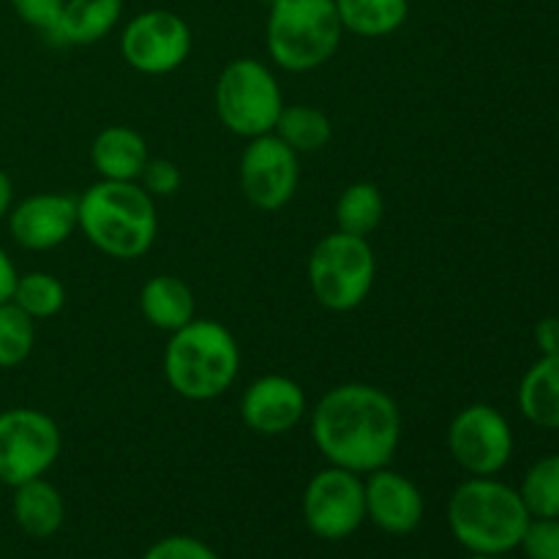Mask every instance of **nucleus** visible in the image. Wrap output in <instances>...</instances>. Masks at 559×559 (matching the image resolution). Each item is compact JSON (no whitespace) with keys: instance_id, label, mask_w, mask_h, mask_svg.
Segmentation results:
<instances>
[{"instance_id":"f257e3e1","label":"nucleus","mask_w":559,"mask_h":559,"mask_svg":"<svg viewBox=\"0 0 559 559\" xmlns=\"http://www.w3.org/2000/svg\"><path fill=\"white\" fill-rule=\"evenodd\" d=\"M311 440L333 467L369 475L391 464L402 440V413L380 388L336 385L311 409Z\"/></svg>"},{"instance_id":"f03ea898","label":"nucleus","mask_w":559,"mask_h":559,"mask_svg":"<svg viewBox=\"0 0 559 559\" xmlns=\"http://www.w3.org/2000/svg\"><path fill=\"white\" fill-rule=\"evenodd\" d=\"M76 213L82 235L115 260H136L156 240V200L136 180H98L76 197Z\"/></svg>"},{"instance_id":"7ed1b4c3","label":"nucleus","mask_w":559,"mask_h":559,"mask_svg":"<svg viewBox=\"0 0 559 559\" xmlns=\"http://www.w3.org/2000/svg\"><path fill=\"white\" fill-rule=\"evenodd\" d=\"M530 511L513 486L491 478H469L448 502V524L464 549L473 555L502 557L519 549Z\"/></svg>"},{"instance_id":"20e7f679","label":"nucleus","mask_w":559,"mask_h":559,"mask_svg":"<svg viewBox=\"0 0 559 559\" xmlns=\"http://www.w3.org/2000/svg\"><path fill=\"white\" fill-rule=\"evenodd\" d=\"M238 371L240 347L222 322L191 320L173 333L164 349V377L169 388L189 402L224 396Z\"/></svg>"},{"instance_id":"39448f33","label":"nucleus","mask_w":559,"mask_h":559,"mask_svg":"<svg viewBox=\"0 0 559 559\" xmlns=\"http://www.w3.org/2000/svg\"><path fill=\"white\" fill-rule=\"evenodd\" d=\"M344 27L333 0H273L265 44L273 63L293 74L314 71L336 55Z\"/></svg>"},{"instance_id":"423d86ee","label":"nucleus","mask_w":559,"mask_h":559,"mask_svg":"<svg viewBox=\"0 0 559 559\" xmlns=\"http://www.w3.org/2000/svg\"><path fill=\"white\" fill-rule=\"evenodd\" d=\"M377 260L369 240L347 233H331L309 257V284L317 304L328 311H353L374 287Z\"/></svg>"},{"instance_id":"0eeeda50","label":"nucleus","mask_w":559,"mask_h":559,"mask_svg":"<svg viewBox=\"0 0 559 559\" xmlns=\"http://www.w3.org/2000/svg\"><path fill=\"white\" fill-rule=\"evenodd\" d=\"M213 102L222 123L246 140L273 134L284 109L276 76L254 58H238L224 66L213 91Z\"/></svg>"},{"instance_id":"6e6552de","label":"nucleus","mask_w":559,"mask_h":559,"mask_svg":"<svg viewBox=\"0 0 559 559\" xmlns=\"http://www.w3.org/2000/svg\"><path fill=\"white\" fill-rule=\"evenodd\" d=\"M63 451L58 424L41 409L11 407L0 413V484L22 486L44 478Z\"/></svg>"},{"instance_id":"1a4fd4ad","label":"nucleus","mask_w":559,"mask_h":559,"mask_svg":"<svg viewBox=\"0 0 559 559\" xmlns=\"http://www.w3.org/2000/svg\"><path fill=\"white\" fill-rule=\"evenodd\" d=\"M513 429L491 404H469L459 409L448 426V451L464 473L491 478L502 473L513 456Z\"/></svg>"},{"instance_id":"9d476101","label":"nucleus","mask_w":559,"mask_h":559,"mask_svg":"<svg viewBox=\"0 0 559 559\" xmlns=\"http://www.w3.org/2000/svg\"><path fill=\"white\" fill-rule=\"evenodd\" d=\"M191 41V27L183 16L167 9H151L126 22L120 52L140 74L162 76L189 60Z\"/></svg>"},{"instance_id":"9b49d317","label":"nucleus","mask_w":559,"mask_h":559,"mask_svg":"<svg viewBox=\"0 0 559 559\" xmlns=\"http://www.w3.org/2000/svg\"><path fill=\"white\" fill-rule=\"evenodd\" d=\"M304 519L322 540H344L366 522V489L358 473L344 467L320 469L304 495Z\"/></svg>"},{"instance_id":"f8f14e48","label":"nucleus","mask_w":559,"mask_h":559,"mask_svg":"<svg viewBox=\"0 0 559 559\" xmlns=\"http://www.w3.org/2000/svg\"><path fill=\"white\" fill-rule=\"evenodd\" d=\"M293 147L276 134L249 140L240 156V189L246 200L260 211H282L300 183V162Z\"/></svg>"},{"instance_id":"ddd939ff","label":"nucleus","mask_w":559,"mask_h":559,"mask_svg":"<svg viewBox=\"0 0 559 559\" xmlns=\"http://www.w3.org/2000/svg\"><path fill=\"white\" fill-rule=\"evenodd\" d=\"M11 238L27 251H49L71 238L80 229L76 197L71 194H33L11 207L9 213Z\"/></svg>"},{"instance_id":"4468645a","label":"nucleus","mask_w":559,"mask_h":559,"mask_svg":"<svg viewBox=\"0 0 559 559\" xmlns=\"http://www.w3.org/2000/svg\"><path fill=\"white\" fill-rule=\"evenodd\" d=\"M306 415V393L293 377L265 374L246 388L240 418L254 435L278 437L293 431Z\"/></svg>"},{"instance_id":"2eb2a0df","label":"nucleus","mask_w":559,"mask_h":559,"mask_svg":"<svg viewBox=\"0 0 559 559\" xmlns=\"http://www.w3.org/2000/svg\"><path fill=\"white\" fill-rule=\"evenodd\" d=\"M366 519L388 535H409L424 522V495L407 475L396 469H374L364 480Z\"/></svg>"},{"instance_id":"dca6fc26","label":"nucleus","mask_w":559,"mask_h":559,"mask_svg":"<svg viewBox=\"0 0 559 559\" xmlns=\"http://www.w3.org/2000/svg\"><path fill=\"white\" fill-rule=\"evenodd\" d=\"M147 162L145 136L129 126H107L91 145V164L102 180H140Z\"/></svg>"},{"instance_id":"f3484780","label":"nucleus","mask_w":559,"mask_h":559,"mask_svg":"<svg viewBox=\"0 0 559 559\" xmlns=\"http://www.w3.org/2000/svg\"><path fill=\"white\" fill-rule=\"evenodd\" d=\"M120 16H123V0H66L58 22L47 36L60 44L87 47L109 36Z\"/></svg>"},{"instance_id":"a211bd4d","label":"nucleus","mask_w":559,"mask_h":559,"mask_svg":"<svg viewBox=\"0 0 559 559\" xmlns=\"http://www.w3.org/2000/svg\"><path fill=\"white\" fill-rule=\"evenodd\" d=\"M519 409L533 426L559 431V353L540 355L519 382Z\"/></svg>"},{"instance_id":"6ab92c4d","label":"nucleus","mask_w":559,"mask_h":559,"mask_svg":"<svg viewBox=\"0 0 559 559\" xmlns=\"http://www.w3.org/2000/svg\"><path fill=\"white\" fill-rule=\"evenodd\" d=\"M11 511H14V522L20 524L22 533L41 540L52 538L63 527L66 502L63 495L49 480L33 478L27 484L14 486Z\"/></svg>"},{"instance_id":"aec40b11","label":"nucleus","mask_w":559,"mask_h":559,"mask_svg":"<svg viewBox=\"0 0 559 559\" xmlns=\"http://www.w3.org/2000/svg\"><path fill=\"white\" fill-rule=\"evenodd\" d=\"M142 317L158 331L175 333L194 320V293L178 276H153L140 293Z\"/></svg>"},{"instance_id":"412c9836","label":"nucleus","mask_w":559,"mask_h":559,"mask_svg":"<svg viewBox=\"0 0 559 559\" xmlns=\"http://www.w3.org/2000/svg\"><path fill=\"white\" fill-rule=\"evenodd\" d=\"M347 33L382 38L396 33L409 16V0H333Z\"/></svg>"},{"instance_id":"4be33fe9","label":"nucleus","mask_w":559,"mask_h":559,"mask_svg":"<svg viewBox=\"0 0 559 559\" xmlns=\"http://www.w3.org/2000/svg\"><path fill=\"white\" fill-rule=\"evenodd\" d=\"M273 134L284 145L293 147L298 156H306V153L322 151L331 142L333 126L322 109L309 107V104H293V107L282 109Z\"/></svg>"},{"instance_id":"5701e85b","label":"nucleus","mask_w":559,"mask_h":559,"mask_svg":"<svg viewBox=\"0 0 559 559\" xmlns=\"http://www.w3.org/2000/svg\"><path fill=\"white\" fill-rule=\"evenodd\" d=\"M385 216V200L382 191L374 183L347 186L336 202V227L338 233L358 235V238H369Z\"/></svg>"},{"instance_id":"b1692460","label":"nucleus","mask_w":559,"mask_h":559,"mask_svg":"<svg viewBox=\"0 0 559 559\" xmlns=\"http://www.w3.org/2000/svg\"><path fill=\"white\" fill-rule=\"evenodd\" d=\"M519 495L533 519H559V453L538 459L524 473Z\"/></svg>"},{"instance_id":"393cba45","label":"nucleus","mask_w":559,"mask_h":559,"mask_svg":"<svg viewBox=\"0 0 559 559\" xmlns=\"http://www.w3.org/2000/svg\"><path fill=\"white\" fill-rule=\"evenodd\" d=\"M11 304L20 306V309L25 311L27 317H33L36 322L49 320V317H55L66 306V287L60 284V278L52 276V273H22V276L16 278Z\"/></svg>"},{"instance_id":"a878e982","label":"nucleus","mask_w":559,"mask_h":559,"mask_svg":"<svg viewBox=\"0 0 559 559\" xmlns=\"http://www.w3.org/2000/svg\"><path fill=\"white\" fill-rule=\"evenodd\" d=\"M36 344V320L16 304L0 306V369H16L25 364Z\"/></svg>"},{"instance_id":"bb28decb","label":"nucleus","mask_w":559,"mask_h":559,"mask_svg":"<svg viewBox=\"0 0 559 559\" xmlns=\"http://www.w3.org/2000/svg\"><path fill=\"white\" fill-rule=\"evenodd\" d=\"M519 549L527 559H559V519H530Z\"/></svg>"},{"instance_id":"cd10ccee","label":"nucleus","mask_w":559,"mask_h":559,"mask_svg":"<svg viewBox=\"0 0 559 559\" xmlns=\"http://www.w3.org/2000/svg\"><path fill=\"white\" fill-rule=\"evenodd\" d=\"M136 183H140L153 200H156V197H173L178 194L180 186H183V173H180L178 164L169 162V158H151L147 167L142 169Z\"/></svg>"},{"instance_id":"c85d7f7f","label":"nucleus","mask_w":559,"mask_h":559,"mask_svg":"<svg viewBox=\"0 0 559 559\" xmlns=\"http://www.w3.org/2000/svg\"><path fill=\"white\" fill-rule=\"evenodd\" d=\"M142 559H222L216 551L202 540L189 538V535H169L153 544Z\"/></svg>"},{"instance_id":"c756f323","label":"nucleus","mask_w":559,"mask_h":559,"mask_svg":"<svg viewBox=\"0 0 559 559\" xmlns=\"http://www.w3.org/2000/svg\"><path fill=\"white\" fill-rule=\"evenodd\" d=\"M66 0H11L16 16H20L25 25L38 27V31L49 33L58 22L60 11H63Z\"/></svg>"},{"instance_id":"7c9ffc66","label":"nucleus","mask_w":559,"mask_h":559,"mask_svg":"<svg viewBox=\"0 0 559 559\" xmlns=\"http://www.w3.org/2000/svg\"><path fill=\"white\" fill-rule=\"evenodd\" d=\"M535 347L540 355H557L559 353V317H544L533 331Z\"/></svg>"},{"instance_id":"2f4dec72","label":"nucleus","mask_w":559,"mask_h":559,"mask_svg":"<svg viewBox=\"0 0 559 559\" xmlns=\"http://www.w3.org/2000/svg\"><path fill=\"white\" fill-rule=\"evenodd\" d=\"M16 278H20V273H16L14 262H11V257L5 254V249L0 246V306L11 300V295H14V287H16Z\"/></svg>"},{"instance_id":"473e14b6","label":"nucleus","mask_w":559,"mask_h":559,"mask_svg":"<svg viewBox=\"0 0 559 559\" xmlns=\"http://www.w3.org/2000/svg\"><path fill=\"white\" fill-rule=\"evenodd\" d=\"M11 205H14V183H11L9 175L0 169V222L9 216Z\"/></svg>"},{"instance_id":"72a5a7b5","label":"nucleus","mask_w":559,"mask_h":559,"mask_svg":"<svg viewBox=\"0 0 559 559\" xmlns=\"http://www.w3.org/2000/svg\"><path fill=\"white\" fill-rule=\"evenodd\" d=\"M467 559H502V557H495V555H473V557H467Z\"/></svg>"}]
</instances>
